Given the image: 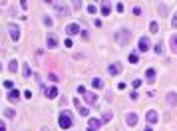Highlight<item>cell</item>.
Instances as JSON below:
<instances>
[{
	"mask_svg": "<svg viewBox=\"0 0 177 131\" xmlns=\"http://www.w3.org/2000/svg\"><path fill=\"white\" fill-rule=\"evenodd\" d=\"M48 78H50L52 82H58V76H56V74H48Z\"/></svg>",
	"mask_w": 177,
	"mask_h": 131,
	"instance_id": "33",
	"label": "cell"
},
{
	"mask_svg": "<svg viewBox=\"0 0 177 131\" xmlns=\"http://www.w3.org/2000/svg\"><path fill=\"white\" fill-rule=\"evenodd\" d=\"M22 76H24V78H30V76H32V70H30V66H28L26 62L22 64Z\"/></svg>",
	"mask_w": 177,
	"mask_h": 131,
	"instance_id": "17",
	"label": "cell"
},
{
	"mask_svg": "<svg viewBox=\"0 0 177 131\" xmlns=\"http://www.w3.org/2000/svg\"><path fill=\"white\" fill-rule=\"evenodd\" d=\"M0 70H2V64H0Z\"/></svg>",
	"mask_w": 177,
	"mask_h": 131,
	"instance_id": "39",
	"label": "cell"
},
{
	"mask_svg": "<svg viewBox=\"0 0 177 131\" xmlns=\"http://www.w3.org/2000/svg\"><path fill=\"white\" fill-rule=\"evenodd\" d=\"M92 86L96 87V89H102V87H104V80H102V78H94V80H92Z\"/></svg>",
	"mask_w": 177,
	"mask_h": 131,
	"instance_id": "19",
	"label": "cell"
},
{
	"mask_svg": "<svg viewBox=\"0 0 177 131\" xmlns=\"http://www.w3.org/2000/svg\"><path fill=\"white\" fill-rule=\"evenodd\" d=\"M163 50H165V48H163V44H161V42L155 44V54H157V56H161V54H163Z\"/></svg>",
	"mask_w": 177,
	"mask_h": 131,
	"instance_id": "23",
	"label": "cell"
},
{
	"mask_svg": "<svg viewBox=\"0 0 177 131\" xmlns=\"http://www.w3.org/2000/svg\"><path fill=\"white\" fill-rule=\"evenodd\" d=\"M126 121H128V125H132V127H133V125L137 123V113H133V111H132V113H128Z\"/></svg>",
	"mask_w": 177,
	"mask_h": 131,
	"instance_id": "15",
	"label": "cell"
},
{
	"mask_svg": "<svg viewBox=\"0 0 177 131\" xmlns=\"http://www.w3.org/2000/svg\"><path fill=\"white\" fill-rule=\"evenodd\" d=\"M78 32H82V30H80V24H68V26H66V34L74 36V34H78Z\"/></svg>",
	"mask_w": 177,
	"mask_h": 131,
	"instance_id": "10",
	"label": "cell"
},
{
	"mask_svg": "<svg viewBox=\"0 0 177 131\" xmlns=\"http://www.w3.org/2000/svg\"><path fill=\"white\" fill-rule=\"evenodd\" d=\"M171 26H173V28H177V12L173 14V20H171Z\"/></svg>",
	"mask_w": 177,
	"mask_h": 131,
	"instance_id": "30",
	"label": "cell"
},
{
	"mask_svg": "<svg viewBox=\"0 0 177 131\" xmlns=\"http://www.w3.org/2000/svg\"><path fill=\"white\" fill-rule=\"evenodd\" d=\"M58 123H60V127H62V129H70V127H72V123H74L72 113H70V111H60V119H58Z\"/></svg>",
	"mask_w": 177,
	"mask_h": 131,
	"instance_id": "1",
	"label": "cell"
},
{
	"mask_svg": "<svg viewBox=\"0 0 177 131\" xmlns=\"http://www.w3.org/2000/svg\"><path fill=\"white\" fill-rule=\"evenodd\" d=\"M116 8H118V12H124V4H122V2H118Z\"/></svg>",
	"mask_w": 177,
	"mask_h": 131,
	"instance_id": "32",
	"label": "cell"
},
{
	"mask_svg": "<svg viewBox=\"0 0 177 131\" xmlns=\"http://www.w3.org/2000/svg\"><path fill=\"white\" fill-rule=\"evenodd\" d=\"M130 36H132V32L128 30V28H124V30H120V32H116V40H120V44L124 46V44H128V40H130Z\"/></svg>",
	"mask_w": 177,
	"mask_h": 131,
	"instance_id": "3",
	"label": "cell"
},
{
	"mask_svg": "<svg viewBox=\"0 0 177 131\" xmlns=\"http://www.w3.org/2000/svg\"><path fill=\"white\" fill-rule=\"evenodd\" d=\"M88 12H90V14H96V12H98L96 4H90V6H88Z\"/></svg>",
	"mask_w": 177,
	"mask_h": 131,
	"instance_id": "27",
	"label": "cell"
},
{
	"mask_svg": "<svg viewBox=\"0 0 177 131\" xmlns=\"http://www.w3.org/2000/svg\"><path fill=\"white\" fill-rule=\"evenodd\" d=\"M24 97H26V99H30V97H32V91H30V89H28V91H24Z\"/></svg>",
	"mask_w": 177,
	"mask_h": 131,
	"instance_id": "34",
	"label": "cell"
},
{
	"mask_svg": "<svg viewBox=\"0 0 177 131\" xmlns=\"http://www.w3.org/2000/svg\"><path fill=\"white\" fill-rule=\"evenodd\" d=\"M141 86V80H133V84H132V87H139Z\"/></svg>",
	"mask_w": 177,
	"mask_h": 131,
	"instance_id": "31",
	"label": "cell"
},
{
	"mask_svg": "<svg viewBox=\"0 0 177 131\" xmlns=\"http://www.w3.org/2000/svg\"><path fill=\"white\" fill-rule=\"evenodd\" d=\"M46 46H48L50 50H54V48L58 46V38H56L54 34H48V38H46Z\"/></svg>",
	"mask_w": 177,
	"mask_h": 131,
	"instance_id": "9",
	"label": "cell"
},
{
	"mask_svg": "<svg viewBox=\"0 0 177 131\" xmlns=\"http://www.w3.org/2000/svg\"><path fill=\"white\" fill-rule=\"evenodd\" d=\"M8 70H10L12 74H18V62H16V60H12V62H10V66H8Z\"/></svg>",
	"mask_w": 177,
	"mask_h": 131,
	"instance_id": "22",
	"label": "cell"
},
{
	"mask_svg": "<svg viewBox=\"0 0 177 131\" xmlns=\"http://www.w3.org/2000/svg\"><path fill=\"white\" fill-rule=\"evenodd\" d=\"M74 105H76V109H78V113H80V115H88V113H90V109L86 107V105H82V101H80V99H74Z\"/></svg>",
	"mask_w": 177,
	"mask_h": 131,
	"instance_id": "8",
	"label": "cell"
},
{
	"mask_svg": "<svg viewBox=\"0 0 177 131\" xmlns=\"http://www.w3.org/2000/svg\"><path fill=\"white\" fill-rule=\"evenodd\" d=\"M0 131H6V125L2 123V119H0Z\"/></svg>",
	"mask_w": 177,
	"mask_h": 131,
	"instance_id": "36",
	"label": "cell"
},
{
	"mask_svg": "<svg viewBox=\"0 0 177 131\" xmlns=\"http://www.w3.org/2000/svg\"><path fill=\"white\" fill-rule=\"evenodd\" d=\"M167 103H169V105H177V93L175 91L167 93Z\"/></svg>",
	"mask_w": 177,
	"mask_h": 131,
	"instance_id": "16",
	"label": "cell"
},
{
	"mask_svg": "<svg viewBox=\"0 0 177 131\" xmlns=\"http://www.w3.org/2000/svg\"><path fill=\"white\" fill-rule=\"evenodd\" d=\"M42 131H48V129H46V127H44V129H42Z\"/></svg>",
	"mask_w": 177,
	"mask_h": 131,
	"instance_id": "38",
	"label": "cell"
},
{
	"mask_svg": "<svg viewBox=\"0 0 177 131\" xmlns=\"http://www.w3.org/2000/svg\"><path fill=\"white\" fill-rule=\"evenodd\" d=\"M149 32H151V34H157V32H159V24H157V22H149Z\"/></svg>",
	"mask_w": 177,
	"mask_h": 131,
	"instance_id": "21",
	"label": "cell"
},
{
	"mask_svg": "<svg viewBox=\"0 0 177 131\" xmlns=\"http://www.w3.org/2000/svg\"><path fill=\"white\" fill-rule=\"evenodd\" d=\"M100 10H102V14H104V16H110V12H112V4H110V2H102Z\"/></svg>",
	"mask_w": 177,
	"mask_h": 131,
	"instance_id": "14",
	"label": "cell"
},
{
	"mask_svg": "<svg viewBox=\"0 0 177 131\" xmlns=\"http://www.w3.org/2000/svg\"><path fill=\"white\" fill-rule=\"evenodd\" d=\"M116 87H118L120 91H124V89H126V84H118V86H116Z\"/></svg>",
	"mask_w": 177,
	"mask_h": 131,
	"instance_id": "35",
	"label": "cell"
},
{
	"mask_svg": "<svg viewBox=\"0 0 177 131\" xmlns=\"http://www.w3.org/2000/svg\"><path fill=\"white\" fill-rule=\"evenodd\" d=\"M78 93H80V95H82V97H84L88 103H92V105H96V103H98V95H96V93H90V91H88L84 86L78 87Z\"/></svg>",
	"mask_w": 177,
	"mask_h": 131,
	"instance_id": "2",
	"label": "cell"
},
{
	"mask_svg": "<svg viewBox=\"0 0 177 131\" xmlns=\"http://www.w3.org/2000/svg\"><path fill=\"white\" fill-rule=\"evenodd\" d=\"M145 119H147V123H157V111L149 109V111L145 113Z\"/></svg>",
	"mask_w": 177,
	"mask_h": 131,
	"instance_id": "12",
	"label": "cell"
},
{
	"mask_svg": "<svg viewBox=\"0 0 177 131\" xmlns=\"http://www.w3.org/2000/svg\"><path fill=\"white\" fill-rule=\"evenodd\" d=\"M128 60H130L132 64H137V62H139V58H137V54H135V52H133V54H130V56H128Z\"/></svg>",
	"mask_w": 177,
	"mask_h": 131,
	"instance_id": "25",
	"label": "cell"
},
{
	"mask_svg": "<svg viewBox=\"0 0 177 131\" xmlns=\"http://www.w3.org/2000/svg\"><path fill=\"white\" fill-rule=\"evenodd\" d=\"M157 12H159L161 16H165V14H167V6H165V4H159V10H157Z\"/></svg>",
	"mask_w": 177,
	"mask_h": 131,
	"instance_id": "26",
	"label": "cell"
},
{
	"mask_svg": "<svg viewBox=\"0 0 177 131\" xmlns=\"http://www.w3.org/2000/svg\"><path fill=\"white\" fill-rule=\"evenodd\" d=\"M133 14L139 16V14H141V8H139V6H133Z\"/></svg>",
	"mask_w": 177,
	"mask_h": 131,
	"instance_id": "29",
	"label": "cell"
},
{
	"mask_svg": "<svg viewBox=\"0 0 177 131\" xmlns=\"http://www.w3.org/2000/svg\"><path fill=\"white\" fill-rule=\"evenodd\" d=\"M169 44H171V52L177 54V34H173V36L169 38Z\"/></svg>",
	"mask_w": 177,
	"mask_h": 131,
	"instance_id": "20",
	"label": "cell"
},
{
	"mask_svg": "<svg viewBox=\"0 0 177 131\" xmlns=\"http://www.w3.org/2000/svg\"><path fill=\"white\" fill-rule=\"evenodd\" d=\"M8 99H10V101H18V99H20V93H18L16 89H10V91H8Z\"/></svg>",
	"mask_w": 177,
	"mask_h": 131,
	"instance_id": "18",
	"label": "cell"
},
{
	"mask_svg": "<svg viewBox=\"0 0 177 131\" xmlns=\"http://www.w3.org/2000/svg\"><path fill=\"white\" fill-rule=\"evenodd\" d=\"M44 95L48 97V99H54V97L58 95V87L56 86H46L44 87Z\"/></svg>",
	"mask_w": 177,
	"mask_h": 131,
	"instance_id": "6",
	"label": "cell"
},
{
	"mask_svg": "<svg viewBox=\"0 0 177 131\" xmlns=\"http://www.w3.org/2000/svg\"><path fill=\"white\" fill-rule=\"evenodd\" d=\"M145 131H151V129H149V127H147V129H145Z\"/></svg>",
	"mask_w": 177,
	"mask_h": 131,
	"instance_id": "37",
	"label": "cell"
},
{
	"mask_svg": "<svg viewBox=\"0 0 177 131\" xmlns=\"http://www.w3.org/2000/svg\"><path fill=\"white\" fill-rule=\"evenodd\" d=\"M100 127H102V119H90L88 131H100Z\"/></svg>",
	"mask_w": 177,
	"mask_h": 131,
	"instance_id": "13",
	"label": "cell"
},
{
	"mask_svg": "<svg viewBox=\"0 0 177 131\" xmlns=\"http://www.w3.org/2000/svg\"><path fill=\"white\" fill-rule=\"evenodd\" d=\"M108 74H110V76H120V74H122V64H120V62H114V64H110V68H108Z\"/></svg>",
	"mask_w": 177,
	"mask_h": 131,
	"instance_id": "4",
	"label": "cell"
},
{
	"mask_svg": "<svg viewBox=\"0 0 177 131\" xmlns=\"http://www.w3.org/2000/svg\"><path fill=\"white\" fill-rule=\"evenodd\" d=\"M137 48H139V52H147L149 48H151V40L149 38H139V44H137Z\"/></svg>",
	"mask_w": 177,
	"mask_h": 131,
	"instance_id": "5",
	"label": "cell"
},
{
	"mask_svg": "<svg viewBox=\"0 0 177 131\" xmlns=\"http://www.w3.org/2000/svg\"><path fill=\"white\" fill-rule=\"evenodd\" d=\"M4 115H6V117H14L16 113H14V109H6V111H4Z\"/></svg>",
	"mask_w": 177,
	"mask_h": 131,
	"instance_id": "28",
	"label": "cell"
},
{
	"mask_svg": "<svg viewBox=\"0 0 177 131\" xmlns=\"http://www.w3.org/2000/svg\"><path fill=\"white\" fill-rule=\"evenodd\" d=\"M112 117H114V113H112V111H106V113H104V119H102V123H108Z\"/></svg>",
	"mask_w": 177,
	"mask_h": 131,
	"instance_id": "24",
	"label": "cell"
},
{
	"mask_svg": "<svg viewBox=\"0 0 177 131\" xmlns=\"http://www.w3.org/2000/svg\"><path fill=\"white\" fill-rule=\"evenodd\" d=\"M10 38H12L14 42L20 40V28H18L16 24H10Z\"/></svg>",
	"mask_w": 177,
	"mask_h": 131,
	"instance_id": "7",
	"label": "cell"
},
{
	"mask_svg": "<svg viewBox=\"0 0 177 131\" xmlns=\"http://www.w3.org/2000/svg\"><path fill=\"white\" fill-rule=\"evenodd\" d=\"M145 80H147V84H153L155 82V70L153 68H147L145 70Z\"/></svg>",
	"mask_w": 177,
	"mask_h": 131,
	"instance_id": "11",
	"label": "cell"
}]
</instances>
